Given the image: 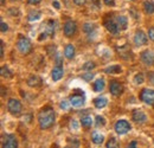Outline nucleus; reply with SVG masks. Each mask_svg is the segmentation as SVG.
<instances>
[{"mask_svg": "<svg viewBox=\"0 0 154 148\" xmlns=\"http://www.w3.org/2000/svg\"><path fill=\"white\" fill-rule=\"evenodd\" d=\"M56 121V113L51 107H46L39 113L38 125L40 129H49L55 125Z\"/></svg>", "mask_w": 154, "mask_h": 148, "instance_id": "1", "label": "nucleus"}, {"mask_svg": "<svg viewBox=\"0 0 154 148\" xmlns=\"http://www.w3.org/2000/svg\"><path fill=\"white\" fill-rule=\"evenodd\" d=\"M55 31H56L55 20H52V19L48 20L43 25V30H42V33L39 35L38 40H43V39H46V38H52L55 36Z\"/></svg>", "mask_w": 154, "mask_h": 148, "instance_id": "2", "label": "nucleus"}, {"mask_svg": "<svg viewBox=\"0 0 154 148\" xmlns=\"http://www.w3.org/2000/svg\"><path fill=\"white\" fill-rule=\"evenodd\" d=\"M17 50L19 51L21 55H29L32 51V44H31L30 39L24 37V36H19L18 42H17Z\"/></svg>", "mask_w": 154, "mask_h": 148, "instance_id": "3", "label": "nucleus"}, {"mask_svg": "<svg viewBox=\"0 0 154 148\" xmlns=\"http://www.w3.org/2000/svg\"><path fill=\"white\" fill-rule=\"evenodd\" d=\"M77 24L76 21L71 20V19H68L65 23H64V26H63V32L65 35V37L71 38L76 35L77 32Z\"/></svg>", "mask_w": 154, "mask_h": 148, "instance_id": "4", "label": "nucleus"}, {"mask_svg": "<svg viewBox=\"0 0 154 148\" xmlns=\"http://www.w3.org/2000/svg\"><path fill=\"white\" fill-rule=\"evenodd\" d=\"M1 148H18V140L13 134H5L1 140Z\"/></svg>", "mask_w": 154, "mask_h": 148, "instance_id": "5", "label": "nucleus"}, {"mask_svg": "<svg viewBox=\"0 0 154 148\" xmlns=\"http://www.w3.org/2000/svg\"><path fill=\"white\" fill-rule=\"evenodd\" d=\"M140 100L143 103H146V104H148V106L154 108V90L149 89V88L142 89L141 93H140Z\"/></svg>", "mask_w": 154, "mask_h": 148, "instance_id": "6", "label": "nucleus"}, {"mask_svg": "<svg viewBox=\"0 0 154 148\" xmlns=\"http://www.w3.org/2000/svg\"><path fill=\"white\" fill-rule=\"evenodd\" d=\"M23 109V104L17 98H10L7 101V110L12 115H19Z\"/></svg>", "mask_w": 154, "mask_h": 148, "instance_id": "7", "label": "nucleus"}, {"mask_svg": "<svg viewBox=\"0 0 154 148\" xmlns=\"http://www.w3.org/2000/svg\"><path fill=\"white\" fill-rule=\"evenodd\" d=\"M131 128H132V127H131L129 122L126 121V120H119L115 123V126H114V129H115L116 134H119V135H125V134H127V133L131 130Z\"/></svg>", "mask_w": 154, "mask_h": 148, "instance_id": "8", "label": "nucleus"}, {"mask_svg": "<svg viewBox=\"0 0 154 148\" xmlns=\"http://www.w3.org/2000/svg\"><path fill=\"white\" fill-rule=\"evenodd\" d=\"M140 58L145 65H148V66L154 65V51H152V50H145L140 55Z\"/></svg>", "mask_w": 154, "mask_h": 148, "instance_id": "9", "label": "nucleus"}, {"mask_svg": "<svg viewBox=\"0 0 154 148\" xmlns=\"http://www.w3.org/2000/svg\"><path fill=\"white\" fill-rule=\"evenodd\" d=\"M148 37L142 30H137L134 35V45L135 46H142L147 44Z\"/></svg>", "mask_w": 154, "mask_h": 148, "instance_id": "10", "label": "nucleus"}, {"mask_svg": "<svg viewBox=\"0 0 154 148\" xmlns=\"http://www.w3.org/2000/svg\"><path fill=\"white\" fill-rule=\"evenodd\" d=\"M109 91L113 96H120L123 93V85L119 81H112L109 84Z\"/></svg>", "mask_w": 154, "mask_h": 148, "instance_id": "11", "label": "nucleus"}, {"mask_svg": "<svg viewBox=\"0 0 154 148\" xmlns=\"http://www.w3.org/2000/svg\"><path fill=\"white\" fill-rule=\"evenodd\" d=\"M104 27H106L107 31L110 32L112 35H117V33L120 32L115 19H106V20H104Z\"/></svg>", "mask_w": 154, "mask_h": 148, "instance_id": "12", "label": "nucleus"}, {"mask_svg": "<svg viewBox=\"0 0 154 148\" xmlns=\"http://www.w3.org/2000/svg\"><path fill=\"white\" fill-rule=\"evenodd\" d=\"M69 102H70V104H71L72 107L79 108V107H82V106L84 104L85 97H84L83 95H72V96H70Z\"/></svg>", "mask_w": 154, "mask_h": 148, "instance_id": "13", "label": "nucleus"}, {"mask_svg": "<svg viewBox=\"0 0 154 148\" xmlns=\"http://www.w3.org/2000/svg\"><path fill=\"white\" fill-rule=\"evenodd\" d=\"M132 119H133V121H134L135 123H137V125H142V123H145L147 121V116H146V114L142 110L133 111Z\"/></svg>", "mask_w": 154, "mask_h": 148, "instance_id": "14", "label": "nucleus"}, {"mask_svg": "<svg viewBox=\"0 0 154 148\" xmlns=\"http://www.w3.org/2000/svg\"><path fill=\"white\" fill-rule=\"evenodd\" d=\"M27 85L31 88H38L42 85V78L37 75H31L27 78Z\"/></svg>", "mask_w": 154, "mask_h": 148, "instance_id": "15", "label": "nucleus"}, {"mask_svg": "<svg viewBox=\"0 0 154 148\" xmlns=\"http://www.w3.org/2000/svg\"><path fill=\"white\" fill-rule=\"evenodd\" d=\"M63 75H64V69H63V66L56 65V66L52 69V71H51V78H52V81L57 82V81H59V79L63 77Z\"/></svg>", "mask_w": 154, "mask_h": 148, "instance_id": "16", "label": "nucleus"}, {"mask_svg": "<svg viewBox=\"0 0 154 148\" xmlns=\"http://www.w3.org/2000/svg\"><path fill=\"white\" fill-rule=\"evenodd\" d=\"M115 20L120 31L127 30V26H128V19H127V17H125V16H117L115 18Z\"/></svg>", "mask_w": 154, "mask_h": 148, "instance_id": "17", "label": "nucleus"}, {"mask_svg": "<svg viewBox=\"0 0 154 148\" xmlns=\"http://www.w3.org/2000/svg\"><path fill=\"white\" fill-rule=\"evenodd\" d=\"M104 88H106V82H104L103 78H98V79H96V81L94 82V84H93V89H94V91H96V93L103 91Z\"/></svg>", "mask_w": 154, "mask_h": 148, "instance_id": "18", "label": "nucleus"}, {"mask_svg": "<svg viewBox=\"0 0 154 148\" xmlns=\"http://www.w3.org/2000/svg\"><path fill=\"white\" fill-rule=\"evenodd\" d=\"M107 104H108V100H107L106 97H103V96L96 97V98L94 100V106L96 107L97 109H102V108H104Z\"/></svg>", "mask_w": 154, "mask_h": 148, "instance_id": "19", "label": "nucleus"}, {"mask_svg": "<svg viewBox=\"0 0 154 148\" xmlns=\"http://www.w3.org/2000/svg\"><path fill=\"white\" fill-rule=\"evenodd\" d=\"M143 7V11L146 14H153L154 13V1L152 0H146L142 5Z\"/></svg>", "mask_w": 154, "mask_h": 148, "instance_id": "20", "label": "nucleus"}, {"mask_svg": "<svg viewBox=\"0 0 154 148\" xmlns=\"http://www.w3.org/2000/svg\"><path fill=\"white\" fill-rule=\"evenodd\" d=\"M93 123H94V121H93L91 116H89V115H85V116H83V117L81 119V126H82L83 128H85V129L90 128V127L93 126Z\"/></svg>", "mask_w": 154, "mask_h": 148, "instance_id": "21", "label": "nucleus"}, {"mask_svg": "<svg viewBox=\"0 0 154 148\" xmlns=\"http://www.w3.org/2000/svg\"><path fill=\"white\" fill-rule=\"evenodd\" d=\"M40 18H42V12L38 10H32L27 14V20L29 21H37Z\"/></svg>", "mask_w": 154, "mask_h": 148, "instance_id": "22", "label": "nucleus"}, {"mask_svg": "<svg viewBox=\"0 0 154 148\" xmlns=\"http://www.w3.org/2000/svg\"><path fill=\"white\" fill-rule=\"evenodd\" d=\"M91 140H93V142L95 145H102V142L104 141V136L101 133H98V131L95 130V131L91 133Z\"/></svg>", "mask_w": 154, "mask_h": 148, "instance_id": "23", "label": "nucleus"}, {"mask_svg": "<svg viewBox=\"0 0 154 148\" xmlns=\"http://www.w3.org/2000/svg\"><path fill=\"white\" fill-rule=\"evenodd\" d=\"M64 56L68 58V59H72L74 56H75V46L72 44H68L64 49Z\"/></svg>", "mask_w": 154, "mask_h": 148, "instance_id": "24", "label": "nucleus"}, {"mask_svg": "<svg viewBox=\"0 0 154 148\" xmlns=\"http://www.w3.org/2000/svg\"><path fill=\"white\" fill-rule=\"evenodd\" d=\"M104 72L106 74H120V72H122V68L120 65H112V66L106 68Z\"/></svg>", "mask_w": 154, "mask_h": 148, "instance_id": "25", "label": "nucleus"}, {"mask_svg": "<svg viewBox=\"0 0 154 148\" xmlns=\"http://www.w3.org/2000/svg\"><path fill=\"white\" fill-rule=\"evenodd\" d=\"M0 74H1V76H2L4 78H11V77L13 76L12 71L8 69L7 65H2V66H1V69H0Z\"/></svg>", "mask_w": 154, "mask_h": 148, "instance_id": "26", "label": "nucleus"}, {"mask_svg": "<svg viewBox=\"0 0 154 148\" xmlns=\"http://www.w3.org/2000/svg\"><path fill=\"white\" fill-rule=\"evenodd\" d=\"M95 24H93V23H85V24H83V31L85 32V33H88V35H90L93 31H95Z\"/></svg>", "mask_w": 154, "mask_h": 148, "instance_id": "27", "label": "nucleus"}, {"mask_svg": "<svg viewBox=\"0 0 154 148\" xmlns=\"http://www.w3.org/2000/svg\"><path fill=\"white\" fill-rule=\"evenodd\" d=\"M106 146H107V148H120V145H119V142H117L115 137H110Z\"/></svg>", "mask_w": 154, "mask_h": 148, "instance_id": "28", "label": "nucleus"}, {"mask_svg": "<svg viewBox=\"0 0 154 148\" xmlns=\"http://www.w3.org/2000/svg\"><path fill=\"white\" fill-rule=\"evenodd\" d=\"M145 82V76H143V74H136L134 76V83L135 84H142Z\"/></svg>", "mask_w": 154, "mask_h": 148, "instance_id": "29", "label": "nucleus"}, {"mask_svg": "<svg viewBox=\"0 0 154 148\" xmlns=\"http://www.w3.org/2000/svg\"><path fill=\"white\" fill-rule=\"evenodd\" d=\"M95 122H96L97 127H103V126L106 125L104 117H103V116H100V115H97L96 117H95Z\"/></svg>", "mask_w": 154, "mask_h": 148, "instance_id": "30", "label": "nucleus"}, {"mask_svg": "<svg viewBox=\"0 0 154 148\" xmlns=\"http://www.w3.org/2000/svg\"><path fill=\"white\" fill-rule=\"evenodd\" d=\"M93 69H95V63L94 62H88L83 65V70H85V71H91Z\"/></svg>", "mask_w": 154, "mask_h": 148, "instance_id": "31", "label": "nucleus"}, {"mask_svg": "<svg viewBox=\"0 0 154 148\" xmlns=\"http://www.w3.org/2000/svg\"><path fill=\"white\" fill-rule=\"evenodd\" d=\"M90 5L93 8H96V10L101 8V1L100 0H90Z\"/></svg>", "mask_w": 154, "mask_h": 148, "instance_id": "32", "label": "nucleus"}, {"mask_svg": "<svg viewBox=\"0 0 154 148\" xmlns=\"http://www.w3.org/2000/svg\"><path fill=\"white\" fill-rule=\"evenodd\" d=\"M55 63H56V65H58V66H63V57L60 55H56V57H55Z\"/></svg>", "mask_w": 154, "mask_h": 148, "instance_id": "33", "label": "nucleus"}, {"mask_svg": "<svg viewBox=\"0 0 154 148\" xmlns=\"http://www.w3.org/2000/svg\"><path fill=\"white\" fill-rule=\"evenodd\" d=\"M8 14L16 17V16H19V8H16V7H12L8 10Z\"/></svg>", "mask_w": 154, "mask_h": 148, "instance_id": "34", "label": "nucleus"}, {"mask_svg": "<svg viewBox=\"0 0 154 148\" xmlns=\"http://www.w3.org/2000/svg\"><path fill=\"white\" fill-rule=\"evenodd\" d=\"M0 30H1V32H7L8 31V25L4 20L0 21Z\"/></svg>", "mask_w": 154, "mask_h": 148, "instance_id": "35", "label": "nucleus"}, {"mask_svg": "<svg viewBox=\"0 0 154 148\" xmlns=\"http://www.w3.org/2000/svg\"><path fill=\"white\" fill-rule=\"evenodd\" d=\"M70 106H71V104H69L66 101H62V102H60V108H62L63 110H68V109L70 108Z\"/></svg>", "mask_w": 154, "mask_h": 148, "instance_id": "36", "label": "nucleus"}, {"mask_svg": "<svg viewBox=\"0 0 154 148\" xmlns=\"http://www.w3.org/2000/svg\"><path fill=\"white\" fill-rule=\"evenodd\" d=\"M104 5H107L108 7H113L115 6V0H103Z\"/></svg>", "mask_w": 154, "mask_h": 148, "instance_id": "37", "label": "nucleus"}, {"mask_svg": "<svg viewBox=\"0 0 154 148\" xmlns=\"http://www.w3.org/2000/svg\"><path fill=\"white\" fill-rule=\"evenodd\" d=\"M74 4L77 5V6H84L87 4V0H72Z\"/></svg>", "mask_w": 154, "mask_h": 148, "instance_id": "38", "label": "nucleus"}, {"mask_svg": "<svg viewBox=\"0 0 154 148\" xmlns=\"http://www.w3.org/2000/svg\"><path fill=\"white\" fill-rule=\"evenodd\" d=\"M148 38L154 42V27H151V29L148 30Z\"/></svg>", "mask_w": 154, "mask_h": 148, "instance_id": "39", "label": "nucleus"}, {"mask_svg": "<svg viewBox=\"0 0 154 148\" xmlns=\"http://www.w3.org/2000/svg\"><path fill=\"white\" fill-rule=\"evenodd\" d=\"M82 77H83V78H84L85 81H90V79H93L94 75H93V74H85V75H83Z\"/></svg>", "mask_w": 154, "mask_h": 148, "instance_id": "40", "label": "nucleus"}, {"mask_svg": "<svg viewBox=\"0 0 154 148\" xmlns=\"http://www.w3.org/2000/svg\"><path fill=\"white\" fill-rule=\"evenodd\" d=\"M40 1L42 0H27V4L29 5H38L40 4Z\"/></svg>", "mask_w": 154, "mask_h": 148, "instance_id": "41", "label": "nucleus"}, {"mask_svg": "<svg viewBox=\"0 0 154 148\" xmlns=\"http://www.w3.org/2000/svg\"><path fill=\"white\" fill-rule=\"evenodd\" d=\"M148 78H149V82L154 85V72H148Z\"/></svg>", "mask_w": 154, "mask_h": 148, "instance_id": "42", "label": "nucleus"}, {"mask_svg": "<svg viewBox=\"0 0 154 148\" xmlns=\"http://www.w3.org/2000/svg\"><path fill=\"white\" fill-rule=\"evenodd\" d=\"M52 6H54L55 8H57V10H59V8H60V5H59V2H58V1H56V0H54V2H52Z\"/></svg>", "mask_w": 154, "mask_h": 148, "instance_id": "43", "label": "nucleus"}, {"mask_svg": "<svg viewBox=\"0 0 154 148\" xmlns=\"http://www.w3.org/2000/svg\"><path fill=\"white\" fill-rule=\"evenodd\" d=\"M77 122L76 121H75V120H74V121H71V126H70V127H71V129H72V128H74V129H77V128H78V125H76Z\"/></svg>", "mask_w": 154, "mask_h": 148, "instance_id": "44", "label": "nucleus"}, {"mask_svg": "<svg viewBox=\"0 0 154 148\" xmlns=\"http://www.w3.org/2000/svg\"><path fill=\"white\" fill-rule=\"evenodd\" d=\"M127 148H137L136 147V141H132V142L127 146Z\"/></svg>", "mask_w": 154, "mask_h": 148, "instance_id": "45", "label": "nucleus"}, {"mask_svg": "<svg viewBox=\"0 0 154 148\" xmlns=\"http://www.w3.org/2000/svg\"><path fill=\"white\" fill-rule=\"evenodd\" d=\"M4 48H5V44H4V42L1 40V58L4 57Z\"/></svg>", "mask_w": 154, "mask_h": 148, "instance_id": "46", "label": "nucleus"}, {"mask_svg": "<svg viewBox=\"0 0 154 148\" xmlns=\"http://www.w3.org/2000/svg\"><path fill=\"white\" fill-rule=\"evenodd\" d=\"M0 4H1V6H4V5H5V0H1Z\"/></svg>", "mask_w": 154, "mask_h": 148, "instance_id": "47", "label": "nucleus"}, {"mask_svg": "<svg viewBox=\"0 0 154 148\" xmlns=\"http://www.w3.org/2000/svg\"><path fill=\"white\" fill-rule=\"evenodd\" d=\"M10 1H12V2H14V1H21V0H10Z\"/></svg>", "mask_w": 154, "mask_h": 148, "instance_id": "48", "label": "nucleus"}, {"mask_svg": "<svg viewBox=\"0 0 154 148\" xmlns=\"http://www.w3.org/2000/svg\"><path fill=\"white\" fill-rule=\"evenodd\" d=\"M132 1H134V0H132Z\"/></svg>", "mask_w": 154, "mask_h": 148, "instance_id": "49", "label": "nucleus"}, {"mask_svg": "<svg viewBox=\"0 0 154 148\" xmlns=\"http://www.w3.org/2000/svg\"><path fill=\"white\" fill-rule=\"evenodd\" d=\"M65 148H68V147H65Z\"/></svg>", "mask_w": 154, "mask_h": 148, "instance_id": "50", "label": "nucleus"}]
</instances>
